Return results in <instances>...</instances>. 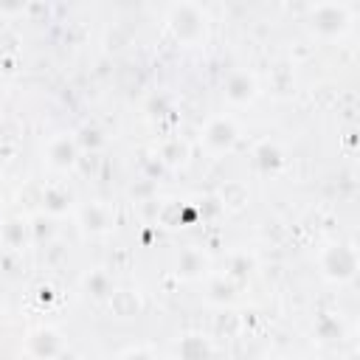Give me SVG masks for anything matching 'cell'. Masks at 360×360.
Instances as JSON below:
<instances>
[{
	"mask_svg": "<svg viewBox=\"0 0 360 360\" xmlns=\"http://www.w3.org/2000/svg\"><path fill=\"white\" fill-rule=\"evenodd\" d=\"M48 158H51V163L53 166H70L73 160H76V143L70 141V138H56V141H51V146H48Z\"/></svg>",
	"mask_w": 360,
	"mask_h": 360,
	"instance_id": "obj_3",
	"label": "cell"
},
{
	"mask_svg": "<svg viewBox=\"0 0 360 360\" xmlns=\"http://www.w3.org/2000/svg\"><path fill=\"white\" fill-rule=\"evenodd\" d=\"M177 354L183 360H208V343L200 335H186L177 346Z\"/></svg>",
	"mask_w": 360,
	"mask_h": 360,
	"instance_id": "obj_4",
	"label": "cell"
},
{
	"mask_svg": "<svg viewBox=\"0 0 360 360\" xmlns=\"http://www.w3.org/2000/svg\"><path fill=\"white\" fill-rule=\"evenodd\" d=\"M323 270L329 278H338V281L352 278L354 276V253L349 248H332L323 259Z\"/></svg>",
	"mask_w": 360,
	"mask_h": 360,
	"instance_id": "obj_1",
	"label": "cell"
},
{
	"mask_svg": "<svg viewBox=\"0 0 360 360\" xmlns=\"http://www.w3.org/2000/svg\"><path fill=\"white\" fill-rule=\"evenodd\" d=\"M124 360H155V357L146 352H129V354H124Z\"/></svg>",
	"mask_w": 360,
	"mask_h": 360,
	"instance_id": "obj_6",
	"label": "cell"
},
{
	"mask_svg": "<svg viewBox=\"0 0 360 360\" xmlns=\"http://www.w3.org/2000/svg\"><path fill=\"white\" fill-rule=\"evenodd\" d=\"M225 96H228L231 101H248V98L253 96V79H250L248 73H236V76H231V79H228V90H225Z\"/></svg>",
	"mask_w": 360,
	"mask_h": 360,
	"instance_id": "obj_5",
	"label": "cell"
},
{
	"mask_svg": "<svg viewBox=\"0 0 360 360\" xmlns=\"http://www.w3.org/2000/svg\"><path fill=\"white\" fill-rule=\"evenodd\" d=\"M236 141V127L228 121V118H214L208 127H205V143L217 152L222 149H231Z\"/></svg>",
	"mask_w": 360,
	"mask_h": 360,
	"instance_id": "obj_2",
	"label": "cell"
}]
</instances>
